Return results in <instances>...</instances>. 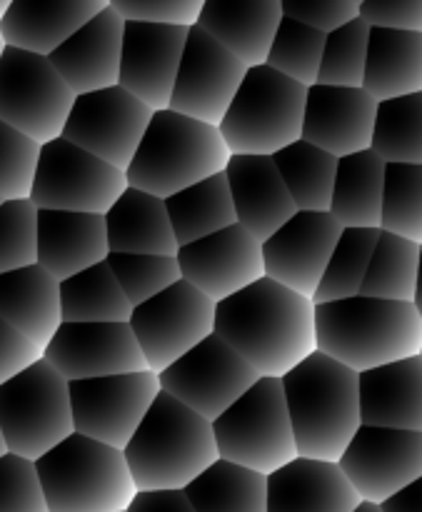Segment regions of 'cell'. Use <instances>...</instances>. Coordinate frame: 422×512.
<instances>
[{
  "label": "cell",
  "instance_id": "1",
  "mask_svg": "<svg viewBox=\"0 0 422 512\" xmlns=\"http://www.w3.org/2000/svg\"><path fill=\"white\" fill-rule=\"evenodd\" d=\"M215 335L260 378H283L318 353L315 303L263 278L215 305Z\"/></svg>",
  "mask_w": 422,
  "mask_h": 512
},
{
  "label": "cell",
  "instance_id": "2",
  "mask_svg": "<svg viewBox=\"0 0 422 512\" xmlns=\"http://www.w3.org/2000/svg\"><path fill=\"white\" fill-rule=\"evenodd\" d=\"M298 458L340 463L363 425L358 373L323 353L280 378Z\"/></svg>",
  "mask_w": 422,
  "mask_h": 512
},
{
  "label": "cell",
  "instance_id": "3",
  "mask_svg": "<svg viewBox=\"0 0 422 512\" xmlns=\"http://www.w3.org/2000/svg\"><path fill=\"white\" fill-rule=\"evenodd\" d=\"M318 353L338 360L355 373L418 358L422 318L413 303L355 295L315 305Z\"/></svg>",
  "mask_w": 422,
  "mask_h": 512
},
{
  "label": "cell",
  "instance_id": "4",
  "mask_svg": "<svg viewBox=\"0 0 422 512\" xmlns=\"http://www.w3.org/2000/svg\"><path fill=\"white\" fill-rule=\"evenodd\" d=\"M123 455L138 493L185 490L220 460L213 423L168 393L155 398Z\"/></svg>",
  "mask_w": 422,
  "mask_h": 512
},
{
  "label": "cell",
  "instance_id": "5",
  "mask_svg": "<svg viewBox=\"0 0 422 512\" xmlns=\"http://www.w3.org/2000/svg\"><path fill=\"white\" fill-rule=\"evenodd\" d=\"M230 158L233 153L220 128L165 108L153 113L125 178L130 188L168 200L200 180L225 173Z\"/></svg>",
  "mask_w": 422,
  "mask_h": 512
},
{
  "label": "cell",
  "instance_id": "6",
  "mask_svg": "<svg viewBox=\"0 0 422 512\" xmlns=\"http://www.w3.org/2000/svg\"><path fill=\"white\" fill-rule=\"evenodd\" d=\"M50 512H128L138 495L123 450L73 433L35 460Z\"/></svg>",
  "mask_w": 422,
  "mask_h": 512
},
{
  "label": "cell",
  "instance_id": "7",
  "mask_svg": "<svg viewBox=\"0 0 422 512\" xmlns=\"http://www.w3.org/2000/svg\"><path fill=\"white\" fill-rule=\"evenodd\" d=\"M308 88L270 65L248 68L223 123L218 125L233 155L273 158L303 138Z\"/></svg>",
  "mask_w": 422,
  "mask_h": 512
},
{
  "label": "cell",
  "instance_id": "8",
  "mask_svg": "<svg viewBox=\"0 0 422 512\" xmlns=\"http://www.w3.org/2000/svg\"><path fill=\"white\" fill-rule=\"evenodd\" d=\"M220 460L273 475L298 458L280 378H260L243 398L213 420Z\"/></svg>",
  "mask_w": 422,
  "mask_h": 512
},
{
  "label": "cell",
  "instance_id": "9",
  "mask_svg": "<svg viewBox=\"0 0 422 512\" xmlns=\"http://www.w3.org/2000/svg\"><path fill=\"white\" fill-rule=\"evenodd\" d=\"M0 430L8 453L40 460L75 433L70 383L43 358L0 385Z\"/></svg>",
  "mask_w": 422,
  "mask_h": 512
},
{
  "label": "cell",
  "instance_id": "10",
  "mask_svg": "<svg viewBox=\"0 0 422 512\" xmlns=\"http://www.w3.org/2000/svg\"><path fill=\"white\" fill-rule=\"evenodd\" d=\"M75 93L45 55L5 45L0 58V120L38 145L63 135Z\"/></svg>",
  "mask_w": 422,
  "mask_h": 512
},
{
  "label": "cell",
  "instance_id": "11",
  "mask_svg": "<svg viewBox=\"0 0 422 512\" xmlns=\"http://www.w3.org/2000/svg\"><path fill=\"white\" fill-rule=\"evenodd\" d=\"M125 190V170L58 138L40 148L30 203L38 210L105 215Z\"/></svg>",
  "mask_w": 422,
  "mask_h": 512
},
{
  "label": "cell",
  "instance_id": "12",
  "mask_svg": "<svg viewBox=\"0 0 422 512\" xmlns=\"http://www.w3.org/2000/svg\"><path fill=\"white\" fill-rule=\"evenodd\" d=\"M128 325L148 370L160 375L195 345L215 335V303L190 283L178 280L148 303L133 308Z\"/></svg>",
  "mask_w": 422,
  "mask_h": 512
},
{
  "label": "cell",
  "instance_id": "13",
  "mask_svg": "<svg viewBox=\"0 0 422 512\" xmlns=\"http://www.w3.org/2000/svg\"><path fill=\"white\" fill-rule=\"evenodd\" d=\"M160 393V375L153 370L70 383L75 433L125 450Z\"/></svg>",
  "mask_w": 422,
  "mask_h": 512
},
{
  "label": "cell",
  "instance_id": "14",
  "mask_svg": "<svg viewBox=\"0 0 422 512\" xmlns=\"http://www.w3.org/2000/svg\"><path fill=\"white\" fill-rule=\"evenodd\" d=\"M260 380L225 340L210 335L160 373V388L205 420H218Z\"/></svg>",
  "mask_w": 422,
  "mask_h": 512
},
{
  "label": "cell",
  "instance_id": "15",
  "mask_svg": "<svg viewBox=\"0 0 422 512\" xmlns=\"http://www.w3.org/2000/svg\"><path fill=\"white\" fill-rule=\"evenodd\" d=\"M153 110L128 90L113 88L78 95L60 138L88 150L95 158L128 170L140 148Z\"/></svg>",
  "mask_w": 422,
  "mask_h": 512
},
{
  "label": "cell",
  "instance_id": "16",
  "mask_svg": "<svg viewBox=\"0 0 422 512\" xmlns=\"http://www.w3.org/2000/svg\"><path fill=\"white\" fill-rule=\"evenodd\" d=\"M338 465L363 503L383 505L422 478V433L360 425Z\"/></svg>",
  "mask_w": 422,
  "mask_h": 512
},
{
  "label": "cell",
  "instance_id": "17",
  "mask_svg": "<svg viewBox=\"0 0 422 512\" xmlns=\"http://www.w3.org/2000/svg\"><path fill=\"white\" fill-rule=\"evenodd\" d=\"M248 65L193 25L185 40L170 110L218 128L243 83Z\"/></svg>",
  "mask_w": 422,
  "mask_h": 512
},
{
  "label": "cell",
  "instance_id": "18",
  "mask_svg": "<svg viewBox=\"0 0 422 512\" xmlns=\"http://www.w3.org/2000/svg\"><path fill=\"white\" fill-rule=\"evenodd\" d=\"M43 360L68 383L148 370L128 323H63L43 350Z\"/></svg>",
  "mask_w": 422,
  "mask_h": 512
},
{
  "label": "cell",
  "instance_id": "19",
  "mask_svg": "<svg viewBox=\"0 0 422 512\" xmlns=\"http://www.w3.org/2000/svg\"><path fill=\"white\" fill-rule=\"evenodd\" d=\"M340 235L343 225L330 213L298 210L263 243L265 278L313 300Z\"/></svg>",
  "mask_w": 422,
  "mask_h": 512
},
{
  "label": "cell",
  "instance_id": "20",
  "mask_svg": "<svg viewBox=\"0 0 422 512\" xmlns=\"http://www.w3.org/2000/svg\"><path fill=\"white\" fill-rule=\"evenodd\" d=\"M175 258L185 283L198 288L215 305L265 278L263 243L238 223L198 243L183 245Z\"/></svg>",
  "mask_w": 422,
  "mask_h": 512
},
{
  "label": "cell",
  "instance_id": "21",
  "mask_svg": "<svg viewBox=\"0 0 422 512\" xmlns=\"http://www.w3.org/2000/svg\"><path fill=\"white\" fill-rule=\"evenodd\" d=\"M188 33L190 28L183 25L125 23L120 88L135 95L153 113L170 108Z\"/></svg>",
  "mask_w": 422,
  "mask_h": 512
},
{
  "label": "cell",
  "instance_id": "22",
  "mask_svg": "<svg viewBox=\"0 0 422 512\" xmlns=\"http://www.w3.org/2000/svg\"><path fill=\"white\" fill-rule=\"evenodd\" d=\"M378 100L365 88L315 83L308 88L303 140L335 158L373 148Z\"/></svg>",
  "mask_w": 422,
  "mask_h": 512
},
{
  "label": "cell",
  "instance_id": "23",
  "mask_svg": "<svg viewBox=\"0 0 422 512\" xmlns=\"http://www.w3.org/2000/svg\"><path fill=\"white\" fill-rule=\"evenodd\" d=\"M123 30L125 20L108 5L48 55L75 98L118 85Z\"/></svg>",
  "mask_w": 422,
  "mask_h": 512
},
{
  "label": "cell",
  "instance_id": "24",
  "mask_svg": "<svg viewBox=\"0 0 422 512\" xmlns=\"http://www.w3.org/2000/svg\"><path fill=\"white\" fill-rule=\"evenodd\" d=\"M235 220L260 243L283 228L298 208L275 168L265 155H233L225 168Z\"/></svg>",
  "mask_w": 422,
  "mask_h": 512
},
{
  "label": "cell",
  "instance_id": "25",
  "mask_svg": "<svg viewBox=\"0 0 422 512\" xmlns=\"http://www.w3.org/2000/svg\"><path fill=\"white\" fill-rule=\"evenodd\" d=\"M108 255L105 215L38 210V265L58 283L105 263Z\"/></svg>",
  "mask_w": 422,
  "mask_h": 512
},
{
  "label": "cell",
  "instance_id": "26",
  "mask_svg": "<svg viewBox=\"0 0 422 512\" xmlns=\"http://www.w3.org/2000/svg\"><path fill=\"white\" fill-rule=\"evenodd\" d=\"M103 8L108 0H13L0 20V35L8 48L48 58Z\"/></svg>",
  "mask_w": 422,
  "mask_h": 512
},
{
  "label": "cell",
  "instance_id": "27",
  "mask_svg": "<svg viewBox=\"0 0 422 512\" xmlns=\"http://www.w3.org/2000/svg\"><path fill=\"white\" fill-rule=\"evenodd\" d=\"M360 503L338 463L295 458L268 475V512H355Z\"/></svg>",
  "mask_w": 422,
  "mask_h": 512
},
{
  "label": "cell",
  "instance_id": "28",
  "mask_svg": "<svg viewBox=\"0 0 422 512\" xmlns=\"http://www.w3.org/2000/svg\"><path fill=\"white\" fill-rule=\"evenodd\" d=\"M280 23V0H205L198 18V28H203L248 68L265 65Z\"/></svg>",
  "mask_w": 422,
  "mask_h": 512
},
{
  "label": "cell",
  "instance_id": "29",
  "mask_svg": "<svg viewBox=\"0 0 422 512\" xmlns=\"http://www.w3.org/2000/svg\"><path fill=\"white\" fill-rule=\"evenodd\" d=\"M360 418L370 428L422 433V358L398 360L358 375Z\"/></svg>",
  "mask_w": 422,
  "mask_h": 512
},
{
  "label": "cell",
  "instance_id": "30",
  "mask_svg": "<svg viewBox=\"0 0 422 512\" xmlns=\"http://www.w3.org/2000/svg\"><path fill=\"white\" fill-rule=\"evenodd\" d=\"M0 318L43 353L58 328L60 283L40 265L0 275Z\"/></svg>",
  "mask_w": 422,
  "mask_h": 512
},
{
  "label": "cell",
  "instance_id": "31",
  "mask_svg": "<svg viewBox=\"0 0 422 512\" xmlns=\"http://www.w3.org/2000/svg\"><path fill=\"white\" fill-rule=\"evenodd\" d=\"M105 230L110 253L178 255L165 200L130 185L105 213Z\"/></svg>",
  "mask_w": 422,
  "mask_h": 512
},
{
  "label": "cell",
  "instance_id": "32",
  "mask_svg": "<svg viewBox=\"0 0 422 512\" xmlns=\"http://www.w3.org/2000/svg\"><path fill=\"white\" fill-rule=\"evenodd\" d=\"M363 88L378 103L422 93V33L370 28Z\"/></svg>",
  "mask_w": 422,
  "mask_h": 512
},
{
  "label": "cell",
  "instance_id": "33",
  "mask_svg": "<svg viewBox=\"0 0 422 512\" xmlns=\"http://www.w3.org/2000/svg\"><path fill=\"white\" fill-rule=\"evenodd\" d=\"M388 163L375 150L338 158L330 215L343 228H378L383 218V193Z\"/></svg>",
  "mask_w": 422,
  "mask_h": 512
},
{
  "label": "cell",
  "instance_id": "34",
  "mask_svg": "<svg viewBox=\"0 0 422 512\" xmlns=\"http://www.w3.org/2000/svg\"><path fill=\"white\" fill-rule=\"evenodd\" d=\"M165 208H168L170 223H173L178 248L198 243V240L238 223L225 173L200 180V183L170 195L165 200Z\"/></svg>",
  "mask_w": 422,
  "mask_h": 512
},
{
  "label": "cell",
  "instance_id": "35",
  "mask_svg": "<svg viewBox=\"0 0 422 512\" xmlns=\"http://www.w3.org/2000/svg\"><path fill=\"white\" fill-rule=\"evenodd\" d=\"M60 315L63 323H130L133 305L105 260L60 283Z\"/></svg>",
  "mask_w": 422,
  "mask_h": 512
},
{
  "label": "cell",
  "instance_id": "36",
  "mask_svg": "<svg viewBox=\"0 0 422 512\" xmlns=\"http://www.w3.org/2000/svg\"><path fill=\"white\" fill-rule=\"evenodd\" d=\"M273 163L293 198L295 208L305 213H330L338 158L318 145L300 138L273 155Z\"/></svg>",
  "mask_w": 422,
  "mask_h": 512
},
{
  "label": "cell",
  "instance_id": "37",
  "mask_svg": "<svg viewBox=\"0 0 422 512\" xmlns=\"http://www.w3.org/2000/svg\"><path fill=\"white\" fill-rule=\"evenodd\" d=\"M195 512H268V478L218 460L185 488Z\"/></svg>",
  "mask_w": 422,
  "mask_h": 512
},
{
  "label": "cell",
  "instance_id": "38",
  "mask_svg": "<svg viewBox=\"0 0 422 512\" xmlns=\"http://www.w3.org/2000/svg\"><path fill=\"white\" fill-rule=\"evenodd\" d=\"M418 270L420 245L380 230L378 245H375V253L370 258V268L360 295L413 303L415 288H418Z\"/></svg>",
  "mask_w": 422,
  "mask_h": 512
},
{
  "label": "cell",
  "instance_id": "39",
  "mask_svg": "<svg viewBox=\"0 0 422 512\" xmlns=\"http://www.w3.org/2000/svg\"><path fill=\"white\" fill-rule=\"evenodd\" d=\"M370 150L388 165H422V93L378 103Z\"/></svg>",
  "mask_w": 422,
  "mask_h": 512
},
{
  "label": "cell",
  "instance_id": "40",
  "mask_svg": "<svg viewBox=\"0 0 422 512\" xmlns=\"http://www.w3.org/2000/svg\"><path fill=\"white\" fill-rule=\"evenodd\" d=\"M378 238V228H343V235L330 255V263L313 298L315 305L348 300L363 293L365 275H368Z\"/></svg>",
  "mask_w": 422,
  "mask_h": 512
},
{
  "label": "cell",
  "instance_id": "41",
  "mask_svg": "<svg viewBox=\"0 0 422 512\" xmlns=\"http://www.w3.org/2000/svg\"><path fill=\"white\" fill-rule=\"evenodd\" d=\"M325 38H328V33H320V30L298 23V20L283 18L265 65L283 73L285 78L305 85V88H313L318 83L320 63H323Z\"/></svg>",
  "mask_w": 422,
  "mask_h": 512
},
{
  "label": "cell",
  "instance_id": "42",
  "mask_svg": "<svg viewBox=\"0 0 422 512\" xmlns=\"http://www.w3.org/2000/svg\"><path fill=\"white\" fill-rule=\"evenodd\" d=\"M380 230L422 245V165H388Z\"/></svg>",
  "mask_w": 422,
  "mask_h": 512
},
{
  "label": "cell",
  "instance_id": "43",
  "mask_svg": "<svg viewBox=\"0 0 422 512\" xmlns=\"http://www.w3.org/2000/svg\"><path fill=\"white\" fill-rule=\"evenodd\" d=\"M368 45L370 25L360 15L350 23L340 25L333 33H328L318 83L338 85V88H363Z\"/></svg>",
  "mask_w": 422,
  "mask_h": 512
},
{
  "label": "cell",
  "instance_id": "44",
  "mask_svg": "<svg viewBox=\"0 0 422 512\" xmlns=\"http://www.w3.org/2000/svg\"><path fill=\"white\" fill-rule=\"evenodd\" d=\"M108 265L133 308L148 303L150 298L168 290L178 280H183L180 263L175 255L110 253Z\"/></svg>",
  "mask_w": 422,
  "mask_h": 512
},
{
  "label": "cell",
  "instance_id": "45",
  "mask_svg": "<svg viewBox=\"0 0 422 512\" xmlns=\"http://www.w3.org/2000/svg\"><path fill=\"white\" fill-rule=\"evenodd\" d=\"M38 265V208L30 200L0 203V275Z\"/></svg>",
  "mask_w": 422,
  "mask_h": 512
},
{
  "label": "cell",
  "instance_id": "46",
  "mask_svg": "<svg viewBox=\"0 0 422 512\" xmlns=\"http://www.w3.org/2000/svg\"><path fill=\"white\" fill-rule=\"evenodd\" d=\"M40 148L43 145L0 120V198L30 200Z\"/></svg>",
  "mask_w": 422,
  "mask_h": 512
},
{
  "label": "cell",
  "instance_id": "47",
  "mask_svg": "<svg viewBox=\"0 0 422 512\" xmlns=\"http://www.w3.org/2000/svg\"><path fill=\"white\" fill-rule=\"evenodd\" d=\"M0 512H50L33 460L0 458Z\"/></svg>",
  "mask_w": 422,
  "mask_h": 512
},
{
  "label": "cell",
  "instance_id": "48",
  "mask_svg": "<svg viewBox=\"0 0 422 512\" xmlns=\"http://www.w3.org/2000/svg\"><path fill=\"white\" fill-rule=\"evenodd\" d=\"M125 23H165L193 28L205 0H108Z\"/></svg>",
  "mask_w": 422,
  "mask_h": 512
},
{
  "label": "cell",
  "instance_id": "49",
  "mask_svg": "<svg viewBox=\"0 0 422 512\" xmlns=\"http://www.w3.org/2000/svg\"><path fill=\"white\" fill-rule=\"evenodd\" d=\"M280 5L283 18L298 20L320 33H333L360 15L353 0H280Z\"/></svg>",
  "mask_w": 422,
  "mask_h": 512
},
{
  "label": "cell",
  "instance_id": "50",
  "mask_svg": "<svg viewBox=\"0 0 422 512\" xmlns=\"http://www.w3.org/2000/svg\"><path fill=\"white\" fill-rule=\"evenodd\" d=\"M358 13L370 28L422 33V0H365Z\"/></svg>",
  "mask_w": 422,
  "mask_h": 512
},
{
  "label": "cell",
  "instance_id": "51",
  "mask_svg": "<svg viewBox=\"0 0 422 512\" xmlns=\"http://www.w3.org/2000/svg\"><path fill=\"white\" fill-rule=\"evenodd\" d=\"M43 358L38 348L0 318V385Z\"/></svg>",
  "mask_w": 422,
  "mask_h": 512
},
{
  "label": "cell",
  "instance_id": "52",
  "mask_svg": "<svg viewBox=\"0 0 422 512\" xmlns=\"http://www.w3.org/2000/svg\"><path fill=\"white\" fill-rule=\"evenodd\" d=\"M128 512H195L185 490H153L138 493Z\"/></svg>",
  "mask_w": 422,
  "mask_h": 512
},
{
  "label": "cell",
  "instance_id": "53",
  "mask_svg": "<svg viewBox=\"0 0 422 512\" xmlns=\"http://www.w3.org/2000/svg\"><path fill=\"white\" fill-rule=\"evenodd\" d=\"M383 512H422V478L380 505Z\"/></svg>",
  "mask_w": 422,
  "mask_h": 512
},
{
  "label": "cell",
  "instance_id": "54",
  "mask_svg": "<svg viewBox=\"0 0 422 512\" xmlns=\"http://www.w3.org/2000/svg\"><path fill=\"white\" fill-rule=\"evenodd\" d=\"M415 310L420 313L422 318V245H420V270H418V288H415V298H413Z\"/></svg>",
  "mask_w": 422,
  "mask_h": 512
},
{
  "label": "cell",
  "instance_id": "55",
  "mask_svg": "<svg viewBox=\"0 0 422 512\" xmlns=\"http://www.w3.org/2000/svg\"><path fill=\"white\" fill-rule=\"evenodd\" d=\"M355 512H383L380 510V505H373V503H360L358 510Z\"/></svg>",
  "mask_w": 422,
  "mask_h": 512
},
{
  "label": "cell",
  "instance_id": "56",
  "mask_svg": "<svg viewBox=\"0 0 422 512\" xmlns=\"http://www.w3.org/2000/svg\"><path fill=\"white\" fill-rule=\"evenodd\" d=\"M3 455H8V445H5L3 430H0V458H3Z\"/></svg>",
  "mask_w": 422,
  "mask_h": 512
},
{
  "label": "cell",
  "instance_id": "57",
  "mask_svg": "<svg viewBox=\"0 0 422 512\" xmlns=\"http://www.w3.org/2000/svg\"><path fill=\"white\" fill-rule=\"evenodd\" d=\"M10 3H13V0H0V20H3L5 10H8V8H10Z\"/></svg>",
  "mask_w": 422,
  "mask_h": 512
},
{
  "label": "cell",
  "instance_id": "58",
  "mask_svg": "<svg viewBox=\"0 0 422 512\" xmlns=\"http://www.w3.org/2000/svg\"><path fill=\"white\" fill-rule=\"evenodd\" d=\"M3 50H5V40H3V35H0V58H3Z\"/></svg>",
  "mask_w": 422,
  "mask_h": 512
},
{
  "label": "cell",
  "instance_id": "59",
  "mask_svg": "<svg viewBox=\"0 0 422 512\" xmlns=\"http://www.w3.org/2000/svg\"><path fill=\"white\" fill-rule=\"evenodd\" d=\"M353 3H355V5H358V8H360V5H363V3H365V0H353Z\"/></svg>",
  "mask_w": 422,
  "mask_h": 512
},
{
  "label": "cell",
  "instance_id": "60",
  "mask_svg": "<svg viewBox=\"0 0 422 512\" xmlns=\"http://www.w3.org/2000/svg\"><path fill=\"white\" fill-rule=\"evenodd\" d=\"M0 203H3V198H0Z\"/></svg>",
  "mask_w": 422,
  "mask_h": 512
},
{
  "label": "cell",
  "instance_id": "61",
  "mask_svg": "<svg viewBox=\"0 0 422 512\" xmlns=\"http://www.w3.org/2000/svg\"><path fill=\"white\" fill-rule=\"evenodd\" d=\"M420 358H422V353H420Z\"/></svg>",
  "mask_w": 422,
  "mask_h": 512
}]
</instances>
